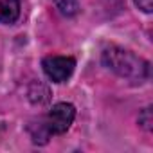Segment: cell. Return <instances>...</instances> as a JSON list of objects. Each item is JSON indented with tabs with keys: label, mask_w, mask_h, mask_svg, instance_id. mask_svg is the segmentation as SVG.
Returning a JSON list of instances; mask_svg holds the SVG:
<instances>
[{
	"label": "cell",
	"mask_w": 153,
	"mask_h": 153,
	"mask_svg": "<svg viewBox=\"0 0 153 153\" xmlns=\"http://www.w3.org/2000/svg\"><path fill=\"white\" fill-rule=\"evenodd\" d=\"M103 63L110 70H114L117 76L130 79V81H135V83L148 79V76H149V63L146 59L139 58L131 51H126L115 45L105 49Z\"/></svg>",
	"instance_id": "1"
},
{
	"label": "cell",
	"mask_w": 153,
	"mask_h": 153,
	"mask_svg": "<svg viewBox=\"0 0 153 153\" xmlns=\"http://www.w3.org/2000/svg\"><path fill=\"white\" fill-rule=\"evenodd\" d=\"M76 117V108L70 103H58L43 119V128L47 133H65Z\"/></svg>",
	"instance_id": "2"
},
{
	"label": "cell",
	"mask_w": 153,
	"mask_h": 153,
	"mask_svg": "<svg viewBox=\"0 0 153 153\" xmlns=\"http://www.w3.org/2000/svg\"><path fill=\"white\" fill-rule=\"evenodd\" d=\"M42 67L49 79H52L54 83H63L72 76L76 61L70 56H47Z\"/></svg>",
	"instance_id": "3"
},
{
	"label": "cell",
	"mask_w": 153,
	"mask_h": 153,
	"mask_svg": "<svg viewBox=\"0 0 153 153\" xmlns=\"http://www.w3.org/2000/svg\"><path fill=\"white\" fill-rule=\"evenodd\" d=\"M20 15V4L18 0H0V22L2 24H13Z\"/></svg>",
	"instance_id": "4"
},
{
	"label": "cell",
	"mask_w": 153,
	"mask_h": 153,
	"mask_svg": "<svg viewBox=\"0 0 153 153\" xmlns=\"http://www.w3.org/2000/svg\"><path fill=\"white\" fill-rule=\"evenodd\" d=\"M56 6L65 16H72L78 13V0H56Z\"/></svg>",
	"instance_id": "5"
},
{
	"label": "cell",
	"mask_w": 153,
	"mask_h": 153,
	"mask_svg": "<svg viewBox=\"0 0 153 153\" xmlns=\"http://www.w3.org/2000/svg\"><path fill=\"white\" fill-rule=\"evenodd\" d=\"M139 123L146 128V130H151V110L146 108L140 115H139Z\"/></svg>",
	"instance_id": "6"
},
{
	"label": "cell",
	"mask_w": 153,
	"mask_h": 153,
	"mask_svg": "<svg viewBox=\"0 0 153 153\" xmlns=\"http://www.w3.org/2000/svg\"><path fill=\"white\" fill-rule=\"evenodd\" d=\"M135 4L144 13H151V9H153V0H135Z\"/></svg>",
	"instance_id": "7"
}]
</instances>
